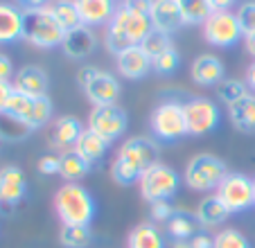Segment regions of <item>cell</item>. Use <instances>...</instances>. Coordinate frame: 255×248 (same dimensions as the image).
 Returning <instances> with one entry per match:
<instances>
[{
    "mask_svg": "<svg viewBox=\"0 0 255 248\" xmlns=\"http://www.w3.org/2000/svg\"><path fill=\"white\" fill-rule=\"evenodd\" d=\"M158 156L160 147L154 138H127L111 160V178L118 185H133L154 162H158Z\"/></svg>",
    "mask_w": 255,
    "mask_h": 248,
    "instance_id": "6da1fadb",
    "label": "cell"
},
{
    "mask_svg": "<svg viewBox=\"0 0 255 248\" xmlns=\"http://www.w3.org/2000/svg\"><path fill=\"white\" fill-rule=\"evenodd\" d=\"M151 20L147 14L133 9L129 5H118L111 23L106 25L104 32V45L106 50L118 57L127 48H135L144 41V36L151 32Z\"/></svg>",
    "mask_w": 255,
    "mask_h": 248,
    "instance_id": "7a4b0ae2",
    "label": "cell"
},
{
    "mask_svg": "<svg viewBox=\"0 0 255 248\" xmlns=\"http://www.w3.org/2000/svg\"><path fill=\"white\" fill-rule=\"evenodd\" d=\"M54 212L63 226H91L97 215L95 196L82 183H63L54 192Z\"/></svg>",
    "mask_w": 255,
    "mask_h": 248,
    "instance_id": "3957f363",
    "label": "cell"
},
{
    "mask_svg": "<svg viewBox=\"0 0 255 248\" xmlns=\"http://www.w3.org/2000/svg\"><path fill=\"white\" fill-rule=\"evenodd\" d=\"M63 36H66V32L57 23L48 5L23 9V38L20 41L39 50H52L61 48Z\"/></svg>",
    "mask_w": 255,
    "mask_h": 248,
    "instance_id": "277c9868",
    "label": "cell"
},
{
    "mask_svg": "<svg viewBox=\"0 0 255 248\" xmlns=\"http://www.w3.org/2000/svg\"><path fill=\"white\" fill-rule=\"evenodd\" d=\"M231 172L228 165L215 153H197L185 162L183 169V183L192 192H206L212 194L217 187L222 185L226 174Z\"/></svg>",
    "mask_w": 255,
    "mask_h": 248,
    "instance_id": "5b68a950",
    "label": "cell"
},
{
    "mask_svg": "<svg viewBox=\"0 0 255 248\" xmlns=\"http://www.w3.org/2000/svg\"><path fill=\"white\" fill-rule=\"evenodd\" d=\"M149 131L156 142H176L188 135L185 106L176 100H165L151 111Z\"/></svg>",
    "mask_w": 255,
    "mask_h": 248,
    "instance_id": "8992f818",
    "label": "cell"
},
{
    "mask_svg": "<svg viewBox=\"0 0 255 248\" xmlns=\"http://www.w3.org/2000/svg\"><path fill=\"white\" fill-rule=\"evenodd\" d=\"M77 84L82 88L84 97L91 102L93 106H104V104H118L120 100L122 86L116 75L109 70H102L97 66H82L77 70Z\"/></svg>",
    "mask_w": 255,
    "mask_h": 248,
    "instance_id": "52a82bcc",
    "label": "cell"
},
{
    "mask_svg": "<svg viewBox=\"0 0 255 248\" xmlns=\"http://www.w3.org/2000/svg\"><path fill=\"white\" fill-rule=\"evenodd\" d=\"M178 187H181V174L167 165V162L158 160L154 162L147 172L140 176L138 190L147 203H156V201H172L176 196Z\"/></svg>",
    "mask_w": 255,
    "mask_h": 248,
    "instance_id": "ba28073f",
    "label": "cell"
},
{
    "mask_svg": "<svg viewBox=\"0 0 255 248\" xmlns=\"http://www.w3.org/2000/svg\"><path fill=\"white\" fill-rule=\"evenodd\" d=\"M7 115L16 118L18 122H23L29 131H36V129H43L45 124L52 120L54 113V106L50 102V97H29L23 95V93H11L9 102H7Z\"/></svg>",
    "mask_w": 255,
    "mask_h": 248,
    "instance_id": "9c48e42d",
    "label": "cell"
},
{
    "mask_svg": "<svg viewBox=\"0 0 255 248\" xmlns=\"http://www.w3.org/2000/svg\"><path fill=\"white\" fill-rule=\"evenodd\" d=\"M88 129L104 138L109 144L120 140L129 129V115L120 104H104V106H91L88 113Z\"/></svg>",
    "mask_w": 255,
    "mask_h": 248,
    "instance_id": "30bf717a",
    "label": "cell"
},
{
    "mask_svg": "<svg viewBox=\"0 0 255 248\" xmlns=\"http://www.w3.org/2000/svg\"><path fill=\"white\" fill-rule=\"evenodd\" d=\"M231 215H240L251 208H255V192H253V178L242 172H228L222 185L215 190Z\"/></svg>",
    "mask_w": 255,
    "mask_h": 248,
    "instance_id": "8fae6325",
    "label": "cell"
},
{
    "mask_svg": "<svg viewBox=\"0 0 255 248\" xmlns=\"http://www.w3.org/2000/svg\"><path fill=\"white\" fill-rule=\"evenodd\" d=\"M201 27H203V38L215 48L228 50L244 38V32H242L240 23H237L235 11H212Z\"/></svg>",
    "mask_w": 255,
    "mask_h": 248,
    "instance_id": "7c38bea8",
    "label": "cell"
},
{
    "mask_svg": "<svg viewBox=\"0 0 255 248\" xmlns=\"http://www.w3.org/2000/svg\"><path fill=\"white\" fill-rule=\"evenodd\" d=\"M185 120H188V135H208L219 126L222 122V111L215 100L210 97H190L183 102Z\"/></svg>",
    "mask_w": 255,
    "mask_h": 248,
    "instance_id": "4fadbf2b",
    "label": "cell"
},
{
    "mask_svg": "<svg viewBox=\"0 0 255 248\" xmlns=\"http://www.w3.org/2000/svg\"><path fill=\"white\" fill-rule=\"evenodd\" d=\"M190 79L197 86L217 88L226 79V66H224V61L217 54H210V52L199 54L192 61V66H190Z\"/></svg>",
    "mask_w": 255,
    "mask_h": 248,
    "instance_id": "5bb4252c",
    "label": "cell"
},
{
    "mask_svg": "<svg viewBox=\"0 0 255 248\" xmlns=\"http://www.w3.org/2000/svg\"><path fill=\"white\" fill-rule=\"evenodd\" d=\"M84 129H86V126H84L75 115H61V118H57L52 124V131H50V147H52L59 156L72 151Z\"/></svg>",
    "mask_w": 255,
    "mask_h": 248,
    "instance_id": "9a60e30c",
    "label": "cell"
},
{
    "mask_svg": "<svg viewBox=\"0 0 255 248\" xmlns=\"http://www.w3.org/2000/svg\"><path fill=\"white\" fill-rule=\"evenodd\" d=\"M27 194V178L18 165L0 167V205L14 208Z\"/></svg>",
    "mask_w": 255,
    "mask_h": 248,
    "instance_id": "2e32d148",
    "label": "cell"
},
{
    "mask_svg": "<svg viewBox=\"0 0 255 248\" xmlns=\"http://www.w3.org/2000/svg\"><path fill=\"white\" fill-rule=\"evenodd\" d=\"M11 86L16 93H23L29 97H45L50 88V77L48 72L41 66H23L16 70L14 79H11Z\"/></svg>",
    "mask_w": 255,
    "mask_h": 248,
    "instance_id": "e0dca14e",
    "label": "cell"
},
{
    "mask_svg": "<svg viewBox=\"0 0 255 248\" xmlns=\"http://www.w3.org/2000/svg\"><path fill=\"white\" fill-rule=\"evenodd\" d=\"M149 20H151V27L163 34H169V36H174L185 25L183 16H181L178 0H154L149 11Z\"/></svg>",
    "mask_w": 255,
    "mask_h": 248,
    "instance_id": "ac0fdd59",
    "label": "cell"
},
{
    "mask_svg": "<svg viewBox=\"0 0 255 248\" xmlns=\"http://www.w3.org/2000/svg\"><path fill=\"white\" fill-rule=\"evenodd\" d=\"M97 48V36L91 27L82 25V27L72 29V32H66L61 43V52L66 54L72 61H84L88 59Z\"/></svg>",
    "mask_w": 255,
    "mask_h": 248,
    "instance_id": "d6986e66",
    "label": "cell"
},
{
    "mask_svg": "<svg viewBox=\"0 0 255 248\" xmlns=\"http://www.w3.org/2000/svg\"><path fill=\"white\" fill-rule=\"evenodd\" d=\"M116 68L120 72V77L138 81V79H144L151 72V59L144 54V50L140 45H135V48H127L125 52L118 54Z\"/></svg>",
    "mask_w": 255,
    "mask_h": 248,
    "instance_id": "ffe728a7",
    "label": "cell"
},
{
    "mask_svg": "<svg viewBox=\"0 0 255 248\" xmlns=\"http://www.w3.org/2000/svg\"><path fill=\"white\" fill-rule=\"evenodd\" d=\"M75 5H77L82 25H86L91 29L106 27L118 9L116 0H75Z\"/></svg>",
    "mask_w": 255,
    "mask_h": 248,
    "instance_id": "44dd1931",
    "label": "cell"
},
{
    "mask_svg": "<svg viewBox=\"0 0 255 248\" xmlns=\"http://www.w3.org/2000/svg\"><path fill=\"white\" fill-rule=\"evenodd\" d=\"M194 217H197L199 226L203 230H210V228H219L224 226L228 219H231V212L228 208L219 201V196L212 192V194H206L201 201H199L197 210H194Z\"/></svg>",
    "mask_w": 255,
    "mask_h": 248,
    "instance_id": "7402d4cb",
    "label": "cell"
},
{
    "mask_svg": "<svg viewBox=\"0 0 255 248\" xmlns=\"http://www.w3.org/2000/svg\"><path fill=\"white\" fill-rule=\"evenodd\" d=\"M23 38V7L0 2V45H9Z\"/></svg>",
    "mask_w": 255,
    "mask_h": 248,
    "instance_id": "603a6c76",
    "label": "cell"
},
{
    "mask_svg": "<svg viewBox=\"0 0 255 248\" xmlns=\"http://www.w3.org/2000/svg\"><path fill=\"white\" fill-rule=\"evenodd\" d=\"M163 230L154 221H140L127 235V248H167Z\"/></svg>",
    "mask_w": 255,
    "mask_h": 248,
    "instance_id": "cb8c5ba5",
    "label": "cell"
},
{
    "mask_svg": "<svg viewBox=\"0 0 255 248\" xmlns=\"http://www.w3.org/2000/svg\"><path fill=\"white\" fill-rule=\"evenodd\" d=\"M228 120H231L233 129L240 133H255V95L249 93L235 104L226 106Z\"/></svg>",
    "mask_w": 255,
    "mask_h": 248,
    "instance_id": "d4e9b609",
    "label": "cell"
},
{
    "mask_svg": "<svg viewBox=\"0 0 255 248\" xmlns=\"http://www.w3.org/2000/svg\"><path fill=\"white\" fill-rule=\"evenodd\" d=\"M109 147H111V144L106 142L104 138H100V135L93 133V131L86 126V129L82 131V135H79V140H77V144H75L72 151L77 153V156H82L93 167V165H97V162H102L106 158Z\"/></svg>",
    "mask_w": 255,
    "mask_h": 248,
    "instance_id": "484cf974",
    "label": "cell"
},
{
    "mask_svg": "<svg viewBox=\"0 0 255 248\" xmlns=\"http://www.w3.org/2000/svg\"><path fill=\"white\" fill-rule=\"evenodd\" d=\"M165 228H167V235L174 239V242H190L199 230H203L201 226H199L194 212L178 210V208H176V212L172 215V219L165 224Z\"/></svg>",
    "mask_w": 255,
    "mask_h": 248,
    "instance_id": "4316f807",
    "label": "cell"
},
{
    "mask_svg": "<svg viewBox=\"0 0 255 248\" xmlns=\"http://www.w3.org/2000/svg\"><path fill=\"white\" fill-rule=\"evenodd\" d=\"M48 7L57 18V23L63 27V32H72V29L82 27V18H79L75 0H52Z\"/></svg>",
    "mask_w": 255,
    "mask_h": 248,
    "instance_id": "83f0119b",
    "label": "cell"
},
{
    "mask_svg": "<svg viewBox=\"0 0 255 248\" xmlns=\"http://www.w3.org/2000/svg\"><path fill=\"white\" fill-rule=\"evenodd\" d=\"M88 172H91V165L82 156H77L75 151L61 153V172H59V176L66 183H79L82 178L88 176Z\"/></svg>",
    "mask_w": 255,
    "mask_h": 248,
    "instance_id": "f1b7e54d",
    "label": "cell"
},
{
    "mask_svg": "<svg viewBox=\"0 0 255 248\" xmlns=\"http://www.w3.org/2000/svg\"><path fill=\"white\" fill-rule=\"evenodd\" d=\"M59 244L63 248H88L93 244L91 226H61Z\"/></svg>",
    "mask_w": 255,
    "mask_h": 248,
    "instance_id": "f546056e",
    "label": "cell"
},
{
    "mask_svg": "<svg viewBox=\"0 0 255 248\" xmlns=\"http://www.w3.org/2000/svg\"><path fill=\"white\" fill-rule=\"evenodd\" d=\"M178 7L185 25H203L212 14L208 0H178Z\"/></svg>",
    "mask_w": 255,
    "mask_h": 248,
    "instance_id": "4dcf8cb0",
    "label": "cell"
},
{
    "mask_svg": "<svg viewBox=\"0 0 255 248\" xmlns=\"http://www.w3.org/2000/svg\"><path fill=\"white\" fill-rule=\"evenodd\" d=\"M249 86H246V81L242 79H235V77H226V79L217 86V100L222 102V104L231 106L235 104L237 100H242L244 95H249Z\"/></svg>",
    "mask_w": 255,
    "mask_h": 248,
    "instance_id": "1f68e13d",
    "label": "cell"
},
{
    "mask_svg": "<svg viewBox=\"0 0 255 248\" xmlns=\"http://www.w3.org/2000/svg\"><path fill=\"white\" fill-rule=\"evenodd\" d=\"M32 131L25 126L23 122H18L16 118L7 113H0V140H7V142H18L25 140Z\"/></svg>",
    "mask_w": 255,
    "mask_h": 248,
    "instance_id": "d6a6232c",
    "label": "cell"
},
{
    "mask_svg": "<svg viewBox=\"0 0 255 248\" xmlns=\"http://www.w3.org/2000/svg\"><path fill=\"white\" fill-rule=\"evenodd\" d=\"M140 48L144 50V54L149 59H156L158 54H163L165 50L174 48V43H172V36H169V34H163V32H158V29H151V32L144 36L142 43H140Z\"/></svg>",
    "mask_w": 255,
    "mask_h": 248,
    "instance_id": "836d02e7",
    "label": "cell"
},
{
    "mask_svg": "<svg viewBox=\"0 0 255 248\" xmlns=\"http://www.w3.org/2000/svg\"><path fill=\"white\" fill-rule=\"evenodd\" d=\"M178 66H181V54H178L176 48H169L163 54H158L156 59H151V70L163 77L174 75L178 70Z\"/></svg>",
    "mask_w": 255,
    "mask_h": 248,
    "instance_id": "e575fe53",
    "label": "cell"
},
{
    "mask_svg": "<svg viewBox=\"0 0 255 248\" xmlns=\"http://www.w3.org/2000/svg\"><path fill=\"white\" fill-rule=\"evenodd\" d=\"M215 248H251V242L242 230L222 228L215 235Z\"/></svg>",
    "mask_w": 255,
    "mask_h": 248,
    "instance_id": "d590c367",
    "label": "cell"
},
{
    "mask_svg": "<svg viewBox=\"0 0 255 248\" xmlns=\"http://www.w3.org/2000/svg\"><path fill=\"white\" fill-rule=\"evenodd\" d=\"M235 16H237V23H240L244 36L255 32V0H244L235 9Z\"/></svg>",
    "mask_w": 255,
    "mask_h": 248,
    "instance_id": "8d00e7d4",
    "label": "cell"
},
{
    "mask_svg": "<svg viewBox=\"0 0 255 248\" xmlns=\"http://www.w3.org/2000/svg\"><path fill=\"white\" fill-rule=\"evenodd\" d=\"M149 217H151V221H154L156 226H160V224H167L169 219H172V215L176 212V208H174L169 201H156V203H149Z\"/></svg>",
    "mask_w": 255,
    "mask_h": 248,
    "instance_id": "74e56055",
    "label": "cell"
},
{
    "mask_svg": "<svg viewBox=\"0 0 255 248\" xmlns=\"http://www.w3.org/2000/svg\"><path fill=\"white\" fill-rule=\"evenodd\" d=\"M36 167H39V172L43 174V176H57V174L61 172V156L48 153V156L41 158Z\"/></svg>",
    "mask_w": 255,
    "mask_h": 248,
    "instance_id": "f35d334b",
    "label": "cell"
},
{
    "mask_svg": "<svg viewBox=\"0 0 255 248\" xmlns=\"http://www.w3.org/2000/svg\"><path fill=\"white\" fill-rule=\"evenodd\" d=\"M192 248H215V235H210L208 230H199L192 239H190Z\"/></svg>",
    "mask_w": 255,
    "mask_h": 248,
    "instance_id": "ab89813d",
    "label": "cell"
},
{
    "mask_svg": "<svg viewBox=\"0 0 255 248\" xmlns=\"http://www.w3.org/2000/svg\"><path fill=\"white\" fill-rule=\"evenodd\" d=\"M14 63H11V59L7 57V54L0 52V79L2 81H11L14 79Z\"/></svg>",
    "mask_w": 255,
    "mask_h": 248,
    "instance_id": "60d3db41",
    "label": "cell"
},
{
    "mask_svg": "<svg viewBox=\"0 0 255 248\" xmlns=\"http://www.w3.org/2000/svg\"><path fill=\"white\" fill-rule=\"evenodd\" d=\"M11 93H14V86H11V81H2V79H0V113H5L7 102H9Z\"/></svg>",
    "mask_w": 255,
    "mask_h": 248,
    "instance_id": "b9f144b4",
    "label": "cell"
},
{
    "mask_svg": "<svg viewBox=\"0 0 255 248\" xmlns=\"http://www.w3.org/2000/svg\"><path fill=\"white\" fill-rule=\"evenodd\" d=\"M212 11H233L235 7V0H208Z\"/></svg>",
    "mask_w": 255,
    "mask_h": 248,
    "instance_id": "7bdbcfd3",
    "label": "cell"
},
{
    "mask_svg": "<svg viewBox=\"0 0 255 248\" xmlns=\"http://www.w3.org/2000/svg\"><path fill=\"white\" fill-rule=\"evenodd\" d=\"M125 5H129V7H133V9H138V11H142V14L149 16L151 5H154V0H127Z\"/></svg>",
    "mask_w": 255,
    "mask_h": 248,
    "instance_id": "ee69618b",
    "label": "cell"
},
{
    "mask_svg": "<svg viewBox=\"0 0 255 248\" xmlns=\"http://www.w3.org/2000/svg\"><path fill=\"white\" fill-rule=\"evenodd\" d=\"M246 86H249V91L255 95V59H253V63H251L249 68H246Z\"/></svg>",
    "mask_w": 255,
    "mask_h": 248,
    "instance_id": "f6af8a7d",
    "label": "cell"
},
{
    "mask_svg": "<svg viewBox=\"0 0 255 248\" xmlns=\"http://www.w3.org/2000/svg\"><path fill=\"white\" fill-rule=\"evenodd\" d=\"M242 41H244V48H246V52H249L251 57L255 59V32H253V34H246V36L242 38Z\"/></svg>",
    "mask_w": 255,
    "mask_h": 248,
    "instance_id": "bcb514c9",
    "label": "cell"
},
{
    "mask_svg": "<svg viewBox=\"0 0 255 248\" xmlns=\"http://www.w3.org/2000/svg\"><path fill=\"white\" fill-rule=\"evenodd\" d=\"M18 5L23 7V9H32V7H45L48 0H18Z\"/></svg>",
    "mask_w": 255,
    "mask_h": 248,
    "instance_id": "7dc6e473",
    "label": "cell"
},
{
    "mask_svg": "<svg viewBox=\"0 0 255 248\" xmlns=\"http://www.w3.org/2000/svg\"><path fill=\"white\" fill-rule=\"evenodd\" d=\"M167 248H192V246H190V242H172Z\"/></svg>",
    "mask_w": 255,
    "mask_h": 248,
    "instance_id": "c3c4849f",
    "label": "cell"
},
{
    "mask_svg": "<svg viewBox=\"0 0 255 248\" xmlns=\"http://www.w3.org/2000/svg\"><path fill=\"white\" fill-rule=\"evenodd\" d=\"M116 2H120V5H125V2H127V0H116Z\"/></svg>",
    "mask_w": 255,
    "mask_h": 248,
    "instance_id": "681fc988",
    "label": "cell"
},
{
    "mask_svg": "<svg viewBox=\"0 0 255 248\" xmlns=\"http://www.w3.org/2000/svg\"><path fill=\"white\" fill-rule=\"evenodd\" d=\"M253 192H255V176H253Z\"/></svg>",
    "mask_w": 255,
    "mask_h": 248,
    "instance_id": "f907efd6",
    "label": "cell"
}]
</instances>
